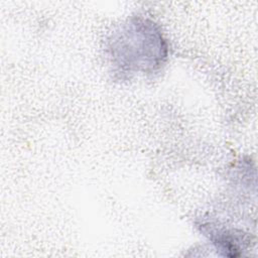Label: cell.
<instances>
[{"instance_id": "1", "label": "cell", "mask_w": 258, "mask_h": 258, "mask_svg": "<svg viewBox=\"0 0 258 258\" xmlns=\"http://www.w3.org/2000/svg\"><path fill=\"white\" fill-rule=\"evenodd\" d=\"M113 62L129 73H154L163 66L167 48L154 23L137 19L125 25L111 44Z\"/></svg>"}, {"instance_id": "2", "label": "cell", "mask_w": 258, "mask_h": 258, "mask_svg": "<svg viewBox=\"0 0 258 258\" xmlns=\"http://www.w3.org/2000/svg\"><path fill=\"white\" fill-rule=\"evenodd\" d=\"M210 237L217 249L229 257L241 255V249L245 247L247 242L244 237L241 238V233L236 234L234 231L228 230L212 229L210 231Z\"/></svg>"}]
</instances>
